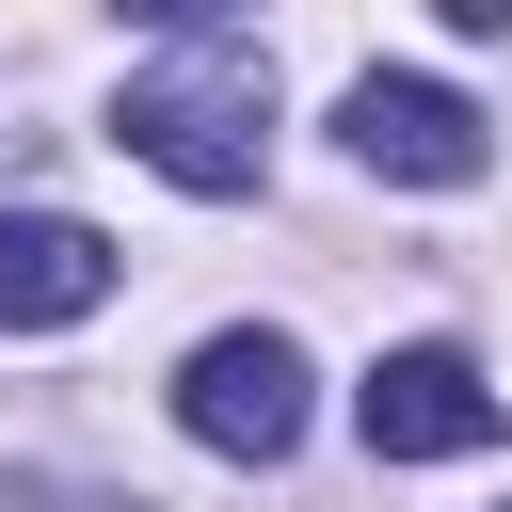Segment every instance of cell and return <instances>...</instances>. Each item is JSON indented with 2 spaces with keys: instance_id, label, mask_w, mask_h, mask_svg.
I'll return each mask as SVG.
<instances>
[{
  "instance_id": "5b68a950",
  "label": "cell",
  "mask_w": 512,
  "mask_h": 512,
  "mask_svg": "<svg viewBox=\"0 0 512 512\" xmlns=\"http://www.w3.org/2000/svg\"><path fill=\"white\" fill-rule=\"evenodd\" d=\"M112 304V240L64 208H0V336H64Z\"/></svg>"
},
{
  "instance_id": "277c9868",
  "label": "cell",
  "mask_w": 512,
  "mask_h": 512,
  "mask_svg": "<svg viewBox=\"0 0 512 512\" xmlns=\"http://www.w3.org/2000/svg\"><path fill=\"white\" fill-rule=\"evenodd\" d=\"M352 416H368V448H384V464H464V448H496V384H480L448 336L384 352V368L352 384Z\"/></svg>"
},
{
  "instance_id": "7a4b0ae2",
  "label": "cell",
  "mask_w": 512,
  "mask_h": 512,
  "mask_svg": "<svg viewBox=\"0 0 512 512\" xmlns=\"http://www.w3.org/2000/svg\"><path fill=\"white\" fill-rule=\"evenodd\" d=\"M176 416H192V448H224V464H288V448H304V352H288V336H208V352L176 368Z\"/></svg>"
},
{
  "instance_id": "6da1fadb",
  "label": "cell",
  "mask_w": 512,
  "mask_h": 512,
  "mask_svg": "<svg viewBox=\"0 0 512 512\" xmlns=\"http://www.w3.org/2000/svg\"><path fill=\"white\" fill-rule=\"evenodd\" d=\"M112 144L144 160V176H176V192H256L272 176V48L256 32H176L128 96H112Z\"/></svg>"
},
{
  "instance_id": "3957f363",
  "label": "cell",
  "mask_w": 512,
  "mask_h": 512,
  "mask_svg": "<svg viewBox=\"0 0 512 512\" xmlns=\"http://www.w3.org/2000/svg\"><path fill=\"white\" fill-rule=\"evenodd\" d=\"M336 128H352V160H368V176H400V192H464V176L496 160V144H480V112H464L448 80H416V64H368Z\"/></svg>"
}]
</instances>
